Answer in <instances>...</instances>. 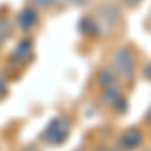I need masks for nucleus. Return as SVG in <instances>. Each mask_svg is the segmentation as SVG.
I'll use <instances>...</instances> for the list:
<instances>
[{"label": "nucleus", "mask_w": 151, "mask_h": 151, "mask_svg": "<svg viewBox=\"0 0 151 151\" xmlns=\"http://www.w3.org/2000/svg\"><path fill=\"white\" fill-rule=\"evenodd\" d=\"M89 0H57V4H60V6H83Z\"/></svg>", "instance_id": "nucleus-12"}, {"label": "nucleus", "mask_w": 151, "mask_h": 151, "mask_svg": "<svg viewBox=\"0 0 151 151\" xmlns=\"http://www.w3.org/2000/svg\"><path fill=\"white\" fill-rule=\"evenodd\" d=\"M38 24V10L35 6H26L16 14V20H14V26L22 32H30L32 28H36Z\"/></svg>", "instance_id": "nucleus-3"}, {"label": "nucleus", "mask_w": 151, "mask_h": 151, "mask_svg": "<svg viewBox=\"0 0 151 151\" xmlns=\"http://www.w3.org/2000/svg\"><path fill=\"white\" fill-rule=\"evenodd\" d=\"M79 30H81L83 35H87V36H97V35L103 32L95 16H83L81 20H79Z\"/></svg>", "instance_id": "nucleus-7"}, {"label": "nucleus", "mask_w": 151, "mask_h": 151, "mask_svg": "<svg viewBox=\"0 0 151 151\" xmlns=\"http://www.w3.org/2000/svg\"><path fill=\"white\" fill-rule=\"evenodd\" d=\"M121 99H123V93L119 91V85L103 89V103L107 105V107H111V109H113V107H115Z\"/></svg>", "instance_id": "nucleus-8"}, {"label": "nucleus", "mask_w": 151, "mask_h": 151, "mask_svg": "<svg viewBox=\"0 0 151 151\" xmlns=\"http://www.w3.org/2000/svg\"><path fill=\"white\" fill-rule=\"evenodd\" d=\"M12 30H14V22L8 16H0V47L12 36Z\"/></svg>", "instance_id": "nucleus-9"}, {"label": "nucleus", "mask_w": 151, "mask_h": 151, "mask_svg": "<svg viewBox=\"0 0 151 151\" xmlns=\"http://www.w3.org/2000/svg\"><path fill=\"white\" fill-rule=\"evenodd\" d=\"M113 67H115L117 77H123L127 81H133L137 73V58L131 47H119L113 55Z\"/></svg>", "instance_id": "nucleus-1"}, {"label": "nucleus", "mask_w": 151, "mask_h": 151, "mask_svg": "<svg viewBox=\"0 0 151 151\" xmlns=\"http://www.w3.org/2000/svg\"><path fill=\"white\" fill-rule=\"evenodd\" d=\"M32 55V40L30 38H22V40H18L16 42V47L10 50V63L12 65H16V67H22L26 65V60L30 58Z\"/></svg>", "instance_id": "nucleus-4"}, {"label": "nucleus", "mask_w": 151, "mask_h": 151, "mask_svg": "<svg viewBox=\"0 0 151 151\" xmlns=\"http://www.w3.org/2000/svg\"><path fill=\"white\" fill-rule=\"evenodd\" d=\"M99 16H101V20H99L97 16H95V18H97V22H99V26H101V30H105L107 26L119 22L121 12H119V8H117V6H105V8H101Z\"/></svg>", "instance_id": "nucleus-6"}, {"label": "nucleus", "mask_w": 151, "mask_h": 151, "mask_svg": "<svg viewBox=\"0 0 151 151\" xmlns=\"http://www.w3.org/2000/svg\"><path fill=\"white\" fill-rule=\"evenodd\" d=\"M143 75H145V77H147V79L151 81V63L147 65V67H145V69H143Z\"/></svg>", "instance_id": "nucleus-16"}, {"label": "nucleus", "mask_w": 151, "mask_h": 151, "mask_svg": "<svg viewBox=\"0 0 151 151\" xmlns=\"http://www.w3.org/2000/svg\"><path fill=\"white\" fill-rule=\"evenodd\" d=\"M117 143H119V147L123 151H133V149H137V147H141V143H143V133H141L139 129L131 127V129L123 131V133L119 135Z\"/></svg>", "instance_id": "nucleus-5"}, {"label": "nucleus", "mask_w": 151, "mask_h": 151, "mask_svg": "<svg viewBox=\"0 0 151 151\" xmlns=\"http://www.w3.org/2000/svg\"><path fill=\"white\" fill-rule=\"evenodd\" d=\"M147 121L151 123V109H149V113H147Z\"/></svg>", "instance_id": "nucleus-18"}, {"label": "nucleus", "mask_w": 151, "mask_h": 151, "mask_svg": "<svg viewBox=\"0 0 151 151\" xmlns=\"http://www.w3.org/2000/svg\"><path fill=\"white\" fill-rule=\"evenodd\" d=\"M141 2H143V0H123V4H127V6H137Z\"/></svg>", "instance_id": "nucleus-14"}, {"label": "nucleus", "mask_w": 151, "mask_h": 151, "mask_svg": "<svg viewBox=\"0 0 151 151\" xmlns=\"http://www.w3.org/2000/svg\"><path fill=\"white\" fill-rule=\"evenodd\" d=\"M30 4L35 6L36 10H38V8H40V10H47V8H50V6L57 4V0H30Z\"/></svg>", "instance_id": "nucleus-11"}, {"label": "nucleus", "mask_w": 151, "mask_h": 151, "mask_svg": "<svg viewBox=\"0 0 151 151\" xmlns=\"http://www.w3.org/2000/svg\"><path fill=\"white\" fill-rule=\"evenodd\" d=\"M70 121L69 119H65V117H57V119H52L50 123H48V127L45 129V133H42V139L45 143L48 145H60V143H65L67 137L70 135Z\"/></svg>", "instance_id": "nucleus-2"}, {"label": "nucleus", "mask_w": 151, "mask_h": 151, "mask_svg": "<svg viewBox=\"0 0 151 151\" xmlns=\"http://www.w3.org/2000/svg\"><path fill=\"white\" fill-rule=\"evenodd\" d=\"M22 151H38V149H36V147H32V145H30V147H26V149H22Z\"/></svg>", "instance_id": "nucleus-17"}, {"label": "nucleus", "mask_w": 151, "mask_h": 151, "mask_svg": "<svg viewBox=\"0 0 151 151\" xmlns=\"http://www.w3.org/2000/svg\"><path fill=\"white\" fill-rule=\"evenodd\" d=\"M6 91H8V85H6V79H2L0 77V99L6 95Z\"/></svg>", "instance_id": "nucleus-13"}, {"label": "nucleus", "mask_w": 151, "mask_h": 151, "mask_svg": "<svg viewBox=\"0 0 151 151\" xmlns=\"http://www.w3.org/2000/svg\"><path fill=\"white\" fill-rule=\"evenodd\" d=\"M97 79H99V85H101L103 89H107V87H115L117 85V75L111 69H101Z\"/></svg>", "instance_id": "nucleus-10"}, {"label": "nucleus", "mask_w": 151, "mask_h": 151, "mask_svg": "<svg viewBox=\"0 0 151 151\" xmlns=\"http://www.w3.org/2000/svg\"><path fill=\"white\" fill-rule=\"evenodd\" d=\"M95 151H121V149H115V147H107V145H101V147H97Z\"/></svg>", "instance_id": "nucleus-15"}]
</instances>
